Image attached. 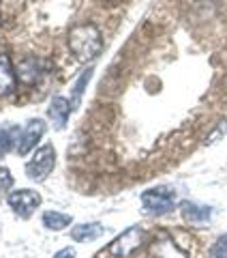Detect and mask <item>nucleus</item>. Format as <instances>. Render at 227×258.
<instances>
[{
	"label": "nucleus",
	"instance_id": "19",
	"mask_svg": "<svg viewBox=\"0 0 227 258\" xmlns=\"http://www.w3.org/2000/svg\"><path fill=\"white\" fill-rule=\"evenodd\" d=\"M54 258H75V249H73V247H64Z\"/></svg>",
	"mask_w": 227,
	"mask_h": 258
},
{
	"label": "nucleus",
	"instance_id": "6",
	"mask_svg": "<svg viewBox=\"0 0 227 258\" xmlns=\"http://www.w3.org/2000/svg\"><path fill=\"white\" fill-rule=\"evenodd\" d=\"M45 129H47L45 127V120H41V118L28 120V125L24 127V132L20 136V144H18V153H20V155H28V153L37 147L39 140L43 138Z\"/></svg>",
	"mask_w": 227,
	"mask_h": 258
},
{
	"label": "nucleus",
	"instance_id": "1",
	"mask_svg": "<svg viewBox=\"0 0 227 258\" xmlns=\"http://www.w3.org/2000/svg\"><path fill=\"white\" fill-rule=\"evenodd\" d=\"M69 50L79 62H90L103 50V37L94 24H79L69 32Z\"/></svg>",
	"mask_w": 227,
	"mask_h": 258
},
{
	"label": "nucleus",
	"instance_id": "12",
	"mask_svg": "<svg viewBox=\"0 0 227 258\" xmlns=\"http://www.w3.org/2000/svg\"><path fill=\"white\" fill-rule=\"evenodd\" d=\"M103 232H105V228H103L101 224H96V222L77 224V226H73V230H71V239H73V241H79V243H84V241L99 239Z\"/></svg>",
	"mask_w": 227,
	"mask_h": 258
},
{
	"label": "nucleus",
	"instance_id": "4",
	"mask_svg": "<svg viewBox=\"0 0 227 258\" xmlns=\"http://www.w3.org/2000/svg\"><path fill=\"white\" fill-rule=\"evenodd\" d=\"M142 205L144 211L150 215H163L169 213L176 205V191L169 187H152L142 194Z\"/></svg>",
	"mask_w": 227,
	"mask_h": 258
},
{
	"label": "nucleus",
	"instance_id": "15",
	"mask_svg": "<svg viewBox=\"0 0 227 258\" xmlns=\"http://www.w3.org/2000/svg\"><path fill=\"white\" fill-rule=\"evenodd\" d=\"M90 78H92V69H90V67H88L84 74L77 78L75 88H73V95H71V108H73V110L79 108V101H82V95H84V91H86V84L90 82Z\"/></svg>",
	"mask_w": 227,
	"mask_h": 258
},
{
	"label": "nucleus",
	"instance_id": "17",
	"mask_svg": "<svg viewBox=\"0 0 227 258\" xmlns=\"http://www.w3.org/2000/svg\"><path fill=\"white\" fill-rule=\"evenodd\" d=\"M225 134H227V118H221V123H218V127L214 129V132H210V134H208L206 144H212V142H216V140H221Z\"/></svg>",
	"mask_w": 227,
	"mask_h": 258
},
{
	"label": "nucleus",
	"instance_id": "9",
	"mask_svg": "<svg viewBox=\"0 0 227 258\" xmlns=\"http://www.w3.org/2000/svg\"><path fill=\"white\" fill-rule=\"evenodd\" d=\"M180 215L189 224H206L212 217V207L208 205H195L191 200H184L180 205Z\"/></svg>",
	"mask_w": 227,
	"mask_h": 258
},
{
	"label": "nucleus",
	"instance_id": "11",
	"mask_svg": "<svg viewBox=\"0 0 227 258\" xmlns=\"http://www.w3.org/2000/svg\"><path fill=\"white\" fill-rule=\"evenodd\" d=\"M20 127L18 125H0V157L18 149L20 144Z\"/></svg>",
	"mask_w": 227,
	"mask_h": 258
},
{
	"label": "nucleus",
	"instance_id": "2",
	"mask_svg": "<svg viewBox=\"0 0 227 258\" xmlns=\"http://www.w3.org/2000/svg\"><path fill=\"white\" fill-rule=\"evenodd\" d=\"M144 243V230L140 226H131L125 232L111 241L109 245H105L94 258H131Z\"/></svg>",
	"mask_w": 227,
	"mask_h": 258
},
{
	"label": "nucleus",
	"instance_id": "18",
	"mask_svg": "<svg viewBox=\"0 0 227 258\" xmlns=\"http://www.w3.org/2000/svg\"><path fill=\"white\" fill-rule=\"evenodd\" d=\"M11 187H13V174L7 170V168L0 166V194L9 191Z\"/></svg>",
	"mask_w": 227,
	"mask_h": 258
},
{
	"label": "nucleus",
	"instance_id": "7",
	"mask_svg": "<svg viewBox=\"0 0 227 258\" xmlns=\"http://www.w3.org/2000/svg\"><path fill=\"white\" fill-rule=\"evenodd\" d=\"M150 258H186V252L176 245L167 235H157L150 243Z\"/></svg>",
	"mask_w": 227,
	"mask_h": 258
},
{
	"label": "nucleus",
	"instance_id": "8",
	"mask_svg": "<svg viewBox=\"0 0 227 258\" xmlns=\"http://www.w3.org/2000/svg\"><path fill=\"white\" fill-rule=\"evenodd\" d=\"M71 112H73V108H71L69 99H64L62 95L52 97L50 108H47V116H50L54 129H64V127H67V120H69Z\"/></svg>",
	"mask_w": 227,
	"mask_h": 258
},
{
	"label": "nucleus",
	"instance_id": "14",
	"mask_svg": "<svg viewBox=\"0 0 227 258\" xmlns=\"http://www.w3.org/2000/svg\"><path fill=\"white\" fill-rule=\"evenodd\" d=\"M71 222H73L71 215H64L58 211H45L43 213V226L50 230H62V228H67Z\"/></svg>",
	"mask_w": 227,
	"mask_h": 258
},
{
	"label": "nucleus",
	"instance_id": "5",
	"mask_svg": "<svg viewBox=\"0 0 227 258\" xmlns=\"http://www.w3.org/2000/svg\"><path fill=\"white\" fill-rule=\"evenodd\" d=\"M9 207L20 217H30L41 207V196L35 189H15L9 194Z\"/></svg>",
	"mask_w": 227,
	"mask_h": 258
},
{
	"label": "nucleus",
	"instance_id": "13",
	"mask_svg": "<svg viewBox=\"0 0 227 258\" xmlns=\"http://www.w3.org/2000/svg\"><path fill=\"white\" fill-rule=\"evenodd\" d=\"M18 76H20V82L35 84L39 80V76H41V69H39V64H37L35 58H28V60H24L18 67Z\"/></svg>",
	"mask_w": 227,
	"mask_h": 258
},
{
	"label": "nucleus",
	"instance_id": "3",
	"mask_svg": "<svg viewBox=\"0 0 227 258\" xmlns=\"http://www.w3.org/2000/svg\"><path fill=\"white\" fill-rule=\"evenodd\" d=\"M56 166V151L52 144H43L35 151L26 166V176L32 181H45Z\"/></svg>",
	"mask_w": 227,
	"mask_h": 258
},
{
	"label": "nucleus",
	"instance_id": "16",
	"mask_svg": "<svg viewBox=\"0 0 227 258\" xmlns=\"http://www.w3.org/2000/svg\"><path fill=\"white\" fill-rule=\"evenodd\" d=\"M208 258H227V232L214 241V245L210 247Z\"/></svg>",
	"mask_w": 227,
	"mask_h": 258
},
{
	"label": "nucleus",
	"instance_id": "10",
	"mask_svg": "<svg viewBox=\"0 0 227 258\" xmlns=\"http://www.w3.org/2000/svg\"><path fill=\"white\" fill-rule=\"evenodd\" d=\"M15 91V71L7 54H0V97H7Z\"/></svg>",
	"mask_w": 227,
	"mask_h": 258
}]
</instances>
